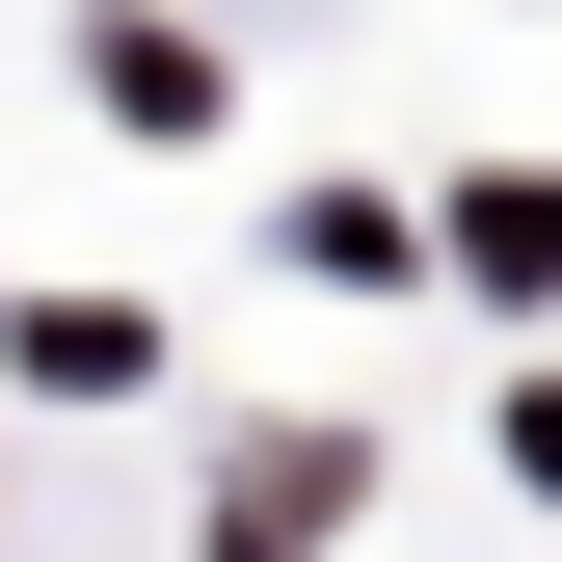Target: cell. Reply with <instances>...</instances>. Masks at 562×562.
Masks as SVG:
<instances>
[{"label":"cell","instance_id":"obj_2","mask_svg":"<svg viewBox=\"0 0 562 562\" xmlns=\"http://www.w3.org/2000/svg\"><path fill=\"white\" fill-rule=\"evenodd\" d=\"M0 348H27L54 402H134V375H161V322H134V295H27V322H0Z\"/></svg>","mask_w":562,"mask_h":562},{"label":"cell","instance_id":"obj_1","mask_svg":"<svg viewBox=\"0 0 562 562\" xmlns=\"http://www.w3.org/2000/svg\"><path fill=\"white\" fill-rule=\"evenodd\" d=\"M348 536V429H241L215 456V562H322Z\"/></svg>","mask_w":562,"mask_h":562},{"label":"cell","instance_id":"obj_3","mask_svg":"<svg viewBox=\"0 0 562 562\" xmlns=\"http://www.w3.org/2000/svg\"><path fill=\"white\" fill-rule=\"evenodd\" d=\"M456 268L482 295H562V188H456Z\"/></svg>","mask_w":562,"mask_h":562}]
</instances>
